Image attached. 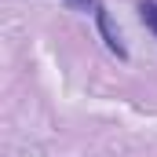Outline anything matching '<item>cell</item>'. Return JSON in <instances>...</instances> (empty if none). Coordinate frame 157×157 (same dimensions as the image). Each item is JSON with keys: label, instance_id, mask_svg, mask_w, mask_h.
Instances as JSON below:
<instances>
[{"label": "cell", "instance_id": "obj_1", "mask_svg": "<svg viewBox=\"0 0 157 157\" xmlns=\"http://www.w3.org/2000/svg\"><path fill=\"white\" fill-rule=\"evenodd\" d=\"M95 22H99V33H102V40H106V48H110L117 59H128V48L121 44V33L113 29V22H110V11H106L102 4L95 7Z\"/></svg>", "mask_w": 157, "mask_h": 157}, {"label": "cell", "instance_id": "obj_2", "mask_svg": "<svg viewBox=\"0 0 157 157\" xmlns=\"http://www.w3.org/2000/svg\"><path fill=\"white\" fill-rule=\"evenodd\" d=\"M139 18H143V26L157 37V0H143L139 4Z\"/></svg>", "mask_w": 157, "mask_h": 157}, {"label": "cell", "instance_id": "obj_3", "mask_svg": "<svg viewBox=\"0 0 157 157\" xmlns=\"http://www.w3.org/2000/svg\"><path fill=\"white\" fill-rule=\"evenodd\" d=\"M70 7H77V11H91L95 15V7H99V0H66Z\"/></svg>", "mask_w": 157, "mask_h": 157}]
</instances>
